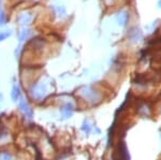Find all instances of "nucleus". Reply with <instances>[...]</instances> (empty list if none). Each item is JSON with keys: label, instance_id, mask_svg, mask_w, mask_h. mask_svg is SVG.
<instances>
[{"label": "nucleus", "instance_id": "obj_1", "mask_svg": "<svg viewBox=\"0 0 161 160\" xmlns=\"http://www.w3.org/2000/svg\"><path fill=\"white\" fill-rule=\"evenodd\" d=\"M79 97L84 104L88 107H96L104 99L102 90L95 86H83L79 89Z\"/></svg>", "mask_w": 161, "mask_h": 160}, {"label": "nucleus", "instance_id": "obj_2", "mask_svg": "<svg viewBox=\"0 0 161 160\" xmlns=\"http://www.w3.org/2000/svg\"><path fill=\"white\" fill-rule=\"evenodd\" d=\"M29 94L33 100L40 101V100L44 99L47 95V86H46L45 83L37 82L31 86V88L29 89Z\"/></svg>", "mask_w": 161, "mask_h": 160}, {"label": "nucleus", "instance_id": "obj_3", "mask_svg": "<svg viewBox=\"0 0 161 160\" xmlns=\"http://www.w3.org/2000/svg\"><path fill=\"white\" fill-rule=\"evenodd\" d=\"M136 113L139 116L143 118H149L153 115L154 111H153L152 104L146 101V100H140L136 104Z\"/></svg>", "mask_w": 161, "mask_h": 160}, {"label": "nucleus", "instance_id": "obj_4", "mask_svg": "<svg viewBox=\"0 0 161 160\" xmlns=\"http://www.w3.org/2000/svg\"><path fill=\"white\" fill-rule=\"evenodd\" d=\"M113 159L114 160H131L128 148H127V145L123 140H120L118 142L117 146H116V149H115V153H114Z\"/></svg>", "mask_w": 161, "mask_h": 160}, {"label": "nucleus", "instance_id": "obj_5", "mask_svg": "<svg viewBox=\"0 0 161 160\" xmlns=\"http://www.w3.org/2000/svg\"><path fill=\"white\" fill-rule=\"evenodd\" d=\"M62 119H69L73 116L75 112V104L72 101H66L60 105L59 109Z\"/></svg>", "mask_w": 161, "mask_h": 160}, {"label": "nucleus", "instance_id": "obj_6", "mask_svg": "<svg viewBox=\"0 0 161 160\" xmlns=\"http://www.w3.org/2000/svg\"><path fill=\"white\" fill-rule=\"evenodd\" d=\"M19 109L26 118H28V119H32L33 110L31 109L30 104L28 103L27 100H25L23 97L19 100Z\"/></svg>", "mask_w": 161, "mask_h": 160}, {"label": "nucleus", "instance_id": "obj_7", "mask_svg": "<svg viewBox=\"0 0 161 160\" xmlns=\"http://www.w3.org/2000/svg\"><path fill=\"white\" fill-rule=\"evenodd\" d=\"M143 37L142 35V31L136 27H132L128 32V38L131 42L133 43H137L139 41H141V39Z\"/></svg>", "mask_w": 161, "mask_h": 160}, {"label": "nucleus", "instance_id": "obj_8", "mask_svg": "<svg viewBox=\"0 0 161 160\" xmlns=\"http://www.w3.org/2000/svg\"><path fill=\"white\" fill-rule=\"evenodd\" d=\"M116 19H117L118 25L120 26H126L128 24V20H129V13L127 11H120L116 16Z\"/></svg>", "mask_w": 161, "mask_h": 160}, {"label": "nucleus", "instance_id": "obj_9", "mask_svg": "<svg viewBox=\"0 0 161 160\" xmlns=\"http://www.w3.org/2000/svg\"><path fill=\"white\" fill-rule=\"evenodd\" d=\"M22 98V89L17 84L13 85L12 91H11V99L14 102H19V100Z\"/></svg>", "mask_w": 161, "mask_h": 160}, {"label": "nucleus", "instance_id": "obj_10", "mask_svg": "<svg viewBox=\"0 0 161 160\" xmlns=\"http://www.w3.org/2000/svg\"><path fill=\"white\" fill-rule=\"evenodd\" d=\"M93 129H95V126H93L88 119H84L82 126H80V130H82L86 135H89V133L92 132Z\"/></svg>", "mask_w": 161, "mask_h": 160}, {"label": "nucleus", "instance_id": "obj_11", "mask_svg": "<svg viewBox=\"0 0 161 160\" xmlns=\"http://www.w3.org/2000/svg\"><path fill=\"white\" fill-rule=\"evenodd\" d=\"M0 160H15V158L11 152L3 151L0 153Z\"/></svg>", "mask_w": 161, "mask_h": 160}, {"label": "nucleus", "instance_id": "obj_12", "mask_svg": "<svg viewBox=\"0 0 161 160\" xmlns=\"http://www.w3.org/2000/svg\"><path fill=\"white\" fill-rule=\"evenodd\" d=\"M9 131L7 130L4 127H1L0 128V142H3L9 139Z\"/></svg>", "mask_w": 161, "mask_h": 160}, {"label": "nucleus", "instance_id": "obj_13", "mask_svg": "<svg viewBox=\"0 0 161 160\" xmlns=\"http://www.w3.org/2000/svg\"><path fill=\"white\" fill-rule=\"evenodd\" d=\"M19 20L20 24H28L31 20V15L29 14H20L19 17Z\"/></svg>", "mask_w": 161, "mask_h": 160}, {"label": "nucleus", "instance_id": "obj_14", "mask_svg": "<svg viewBox=\"0 0 161 160\" xmlns=\"http://www.w3.org/2000/svg\"><path fill=\"white\" fill-rule=\"evenodd\" d=\"M29 33H30V31H29V30H28V29H23L22 31H19V39L20 42H23V41H24V40H26L28 36H29Z\"/></svg>", "mask_w": 161, "mask_h": 160}, {"label": "nucleus", "instance_id": "obj_15", "mask_svg": "<svg viewBox=\"0 0 161 160\" xmlns=\"http://www.w3.org/2000/svg\"><path fill=\"white\" fill-rule=\"evenodd\" d=\"M11 36V32L10 31H4V32H0V41H3L6 40L8 37Z\"/></svg>", "mask_w": 161, "mask_h": 160}, {"label": "nucleus", "instance_id": "obj_16", "mask_svg": "<svg viewBox=\"0 0 161 160\" xmlns=\"http://www.w3.org/2000/svg\"><path fill=\"white\" fill-rule=\"evenodd\" d=\"M4 24V13H0V25Z\"/></svg>", "mask_w": 161, "mask_h": 160}, {"label": "nucleus", "instance_id": "obj_17", "mask_svg": "<svg viewBox=\"0 0 161 160\" xmlns=\"http://www.w3.org/2000/svg\"><path fill=\"white\" fill-rule=\"evenodd\" d=\"M158 6H159V8H161V0H159V2H158Z\"/></svg>", "mask_w": 161, "mask_h": 160}, {"label": "nucleus", "instance_id": "obj_18", "mask_svg": "<svg viewBox=\"0 0 161 160\" xmlns=\"http://www.w3.org/2000/svg\"><path fill=\"white\" fill-rule=\"evenodd\" d=\"M1 101H2V95L0 94V102H1Z\"/></svg>", "mask_w": 161, "mask_h": 160}, {"label": "nucleus", "instance_id": "obj_19", "mask_svg": "<svg viewBox=\"0 0 161 160\" xmlns=\"http://www.w3.org/2000/svg\"><path fill=\"white\" fill-rule=\"evenodd\" d=\"M159 138H160V141H161V130H160V132H159Z\"/></svg>", "mask_w": 161, "mask_h": 160}, {"label": "nucleus", "instance_id": "obj_20", "mask_svg": "<svg viewBox=\"0 0 161 160\" xmlns=\"http://www.w3.org/2000/svg\"><path fill=\"white\" fill-rule=\"evenodd\" d=\"M106 160H108V159H106Z\"/></svg>", "mask_w": 161, "mask_h": 160}]
</instances>
